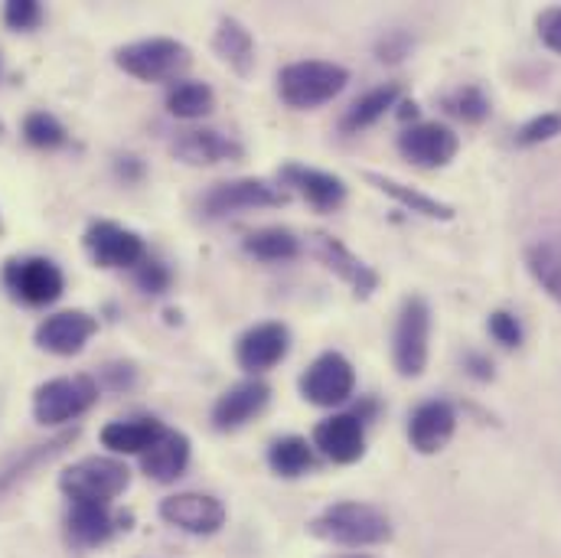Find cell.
<instances>
[{
  "mask_svg": "<svg viewBox=\"0 0 561 558\" xmlns=\"http://www.w3.org/2000/svg\"><path fill=\"white\" fill-rule=\"evenodd\" d=\"M23 138H26V144L39 147V150H56V147H66L69 144L66 128L49 112H30L23 118Z\"/></svg>",
  "mask_w": 561,
  "mask_h": 558,
  "instance_id": "d6a6232c",
  "label": "cell"
},
{
  "mask_svg": "<svg viewBox=\"0 0 561 558\" xmlns=\"http://www.w3.org/2000/svg\"><path fill=\"white\" fill-rule=\"evenodd\" d=\"M463 366L470 369V376H477V379H493V363L486 360V356H480V353H467V360H463Z\"/></svg>",
  "mask_w": 561,
  "mask_h": 558,
  "instance_id": "60d3db41",
  "label": "cell"
},
{
  "mask_svg": "<svg viewBox=\"0 0 561 558\" xmlns=\"http://www.w3.org/2000/svg\"><path fill=\"white\" fill-rule=\"evenodd\" d=\"M0 138H3V122H0Z\"/></svg>",
  "mask_w": 561,
  "mask_h": 558,
  "instance_id": "ee69618b",
  "label": "cell"
},
{
  "mask_svg": "<svg viewBox=\"0 0 561 558\" xmlns=\"http://www.w3.org/2000/svg\"><path fill=\"white\" fill-rule=\"evenodd\" d=\"M105 383L112 386V389H125V386H131L135 383V369L128 366V363H115V366H105Z\"/></svg>",
  "mask_w": 561,
  "mask_h": 558,
  "instance_id": "ab89813d",
  "label": "cell"
},
{
  "mask_svg": "<svg viewBox=\"0 0 561 558\" xmlns=\"http://www.w3.org/2000/svg\"><path fill=\"white\" fill-rule=\"evenodd\" d=\"M356 389V373L350 366L346 356L340 353H323L310 363V369L300 379V392L307 402L320 406V409H333L340 402H346Z\"/></svg>",
  "mask_w": 561,
  "mask_h": 558,
  "instance_id": "9c48e42d",
  "label": "cell"
},
{
  "mask_svg": "<svg viewBox=\"0 0 561 558\" xmlns=\"http://www.w3.org/2000/svg\"><path fill=\"white\" fill-rule=\"evenodd\" d=\"M170 153L190 167H213V163H226V160L229 163L242 160L245 147L219 132H186L170 144Z\"/></svg>",
  "mask_w": 561,
  "mask_h": 558,
  "instance_id": "d6986e66",
  "label": "cell"
},
{
  "mask_svg": "<svg viewBox=\"0 0 561 558\" xmlns=\"http://www.w3.org/2000/svg\"><path fill=\"white\" fill-rule=\"evenodd\" d=\"M457 147L460 140L457 135L447 128V125H437V122H424V125H412L409 132L399 135V150L415 163V167H447L454 157H457Z\"/></svg>",
  "mask_w": 561,
  "mask_h": 558,
  "instance_id": "5bb4252c",
  "label": "cell"
},
{
  "mask_svg": "<svg viewBox=\"0 0 561 558\" xmlns=\"http://www.w3.org/2000/svg\"><path fill=\"white\" fill-rule=\"evenodd\" d=\"M128 520L125 516H115L108 503H72L69 506V516H66V529H69V539L82 549H92V546H102L108 543Z\"/></svg>",
  "mask_w": 561,
  "mask_h": 558,
  "instance_id": "ac0fdd59",
  "label": "cell"
},
{
  "mask_svg": "<svg viewBox=\"0 0 561 558\" xmlns=\"http://www.w3.org/2000/svg\"><path fill=\"white\" fill-rule=\"evenodd\" d=\"M160 516L193 536H213L226 523V506L209 493H176L160 503Z\"/></svg>",
  "mask_w": 561,
  "mask_h": 558,
  "instance_id": "7c38bea8",
  "label": "cell"
},
{
  "mask_svg": "<svg viewBox=\"0 0 561 558\" xmlns=\"http://www.w3.org/2000/svg\"><path fill=\"white\" fill-rule=\"evenodd\" d=\"M115 66L140 82H173L193 66V53L170 36H150L122 46L115 53Z\"/></svg>",
  "mask_w": 561,
  "mask_h": 558,
  "instance_id": "3957f363",
  "label": "cell"
},
{
  "mask_svg": "<svg viewBox=\"0 0 561 558\" xmlns=\"http://www.w3.org/2000/svg\"><path fill=\"white\" fill-rule=\"evenodd\" d=\"M95 330H99V320L92 314H85V310H59V314L46 317L36 327L33 340H36L39 350H46L53 356H76V353L85 350V343L95 337Z\"/></svg>",
  "mask_w": 561,
  "mask_h": 558,
  "instance_id": "8fae6325",
  "label": "cell"
},
{
  "mask_svg": "<svg viewBox=\"0 0 561 558\" xmlns=\"http://www.w3.org/2000/svg\"><path fill=\"white\" fill-rule=\"evenodd\" d=\"M310 533L317 539L336 543V546H379L392 539V523L382 510L369 503H333L327 506L313 523Z\"/></svg>",
  "mask_w": 561,
  "mask_h": 558,
  "instance_id": "6da1fadb",
  "label": "cell"
},
{
  "mask_svg": "<svg viewBox=\"0 0 561 558\" xmlns=\"http://www.w3.org/2000/svg\"><path fill=\"white\" fill-rule=\"evenodd\" d=\"M186 464H190V437L183 431H170V428L157 437V444L147 454H140L144 474L153 477L157 483L176 480L186 470Z\"/></svg>",
  "mask_w": 561,
  "mask_h": 558,
  "instance_id": "7402d4cb",
  "label": "cell"
},
{
  "mask_svg": "<svg viewBox=\"0 0 561 558\" xmlns=\"http://www.w3.org/2000/svg\"><path fill=\"white\" fill-rule=\"evenodd\" d=\"M99 402V383L92 376L49 379L33 392V415L39 424H66L85 415Z\"/></svg>",
  "mask_w": 561,
  "mask_h": 558,
  "instance_id": "5b68a950",
  "label": "cell"
},
{
  "mask_svg": "<svg viewBox=\"0 0 561 558\" xmlns=\"http://www.w3.org/2000/svg\"><path fill=\"white\" fill-rule=\"evenodd\" d=\"M3 23L10 30H36L43 23V7L36 0H10L3 7Z\"/></svg>",
  "mask_w": 561,
  "mask_h": 558,
  "instance_id": "d590c367",
  "label": "cell"
},
{
  "mask_svg": "<svg viewBox=\"0 0 561 558\" xmlns=\"http://www.w3.org/2000/svg\"><path fill=\"white\" fill-rule=\"evenodd\" d=\"M526 265H529V275L542 284V291L561 304V236L539 239L536 246H529Z\"/></svg>",
  "mask_w": 561,
  "mask_h": 558,
  "instance_id": "83f0119b",
  "label": "cell"
},
{
  "mask_svg": "<svg viewBox=\"0 0 561 558\" xmlns=\"http://www.w3.org/2000/svg\"><path fill=\"white\" fill-rule=\"evenodd\" d=\"M135 284H138L144 294L160 297V294H167V291H170L173 275H170V269H167L163 262H157V259H144L138 269H135Z\"/></svg>",
  "mask_w": 561,
  "mask_h": 558,
  "instance_id": "e575fe53",
  "label": "cell"
},
{
  "mask_svg": "<svg viewBox=\"0 0 561 558\" xmlns=\"http://www.w3.org/2000/svg\"><path fill=\"white\" fill-rule=\"evenodd\" d=\"M536 26H539L542 43H546L552 53H559L561 56V7H549V10H542V13H539V20H536Z\"/></svg>",
  "mask_w": 561,
  "mask_h": 558,
  "instance_id": "f35d334b",
  "label": "cell"
},
{
  "mask_svg": "<svg viewBox=\"0 0 561 558\" xmlns=\"http://www.w3.org/2000/svg\"><path fill=\"white\" fill-rule=\"evenodd\" d=\"M399 95H402V89H399V86H379V89L366 92L363 99H356V102L350 105V112L343 115L340 128H343L346 135H356V132H363V128L376 125L389 109H396Z\"/></svg>",
  "mask_w": 561,
  "mask_h": 558,
  "instance_id": "4316f807",
  "label": "cell"
},
{
  "mask_svg": "<svg viewBox=\"0 0 561 558\" xmlns=\"http://www.w3.org/2000/svg\"><path fill=\"white\" fill-rule=\"evenodd\" d=\"M3 287L10 291L13 300H20L26 307H46L62 297L66 278L56 262L26 255V259H10L3 265Z\"/></svg>",
  "mask_w": 561,
  "mask_h": 558,
  "instance_id": "52a82bcc",
  "label": "cell"
},
{
  "mask_svg": "<svg viewBox=\"0 0 561 558\" xmlns=\"http://www.w3.org/2000/svg\"><path fill=\"white\" fill-rule=\"evenodd\" d=\"M399 109H402V112H399L402 118H415V115H419V105H415V102H402Z\"/></svg>",
  "mask_w": 561,
  "mask_h": 558,
  "instance_id": "7bdbcfd3",
  "label": "cell"
},
{
  "mask_svg": "<svg viewBox=\"0 0 561 558\" xmlns=\"http://www.w3.org/2000/svg\"><path fill=\"white\" fill-rule=\"evenodd\" d=\"M280 180L287 186H294L310 206L317 209H336L346 200V183L333 173L313 170V167H300V163H284L280 167Z\"/></svg>",
  "mask_w": 561,
  "mask_h": 558,
  "instance_id": "44dd1931",
  "label": "cell"
},
{
  "mask_svg": "<svg viewBox=\"0 0 561 558\" xmlns=\"http://www.w3.org/2000/svg\"><path fill=\"white\" fill-rule=\"evenodd\" d=\"M490 337H493L500 346L516 350V346H523V323H519L516 314H510V310H493V314H490Z\"/></svg>",
  "mask_w": 561,
  "mask_h": 558,
  "instance_id": "8d00e7d4",
  "label": "cell"
},
{
  "mask_svg": "<svg viewBox=\"0 0 561 558\" xmlns=\"http://www.w3.org/2000/svg\"><path fill=\"white\" fill-rule=\"evenodd\" d=\"M310 249H313V255H317L336 278H343L353 291H356V297H369V294L379 287V275H376L359 255H353L340 239H333V236H327V232H313V236H310Z\"/></svg>",
  "mask_w": 561,
  "mask_h": 558,
  "instance_id": "4fadbf2b",
  "label": "cell"
},
{
  "mask_svg": "<svg viewBox=\"0 0 561 558\" xmlns=\"http://www.w3.org/2000/svg\"><path fill=\"white\" fill-rule=\"evenodd\" d=\"M115 167H118V173H122L125 180H131V183L144 176V163H140L138 157H118V163H115Z\"/></svg>",
  "mask_w": 561,
  "mask_h": 558,
  "instance_id": "b9f144b4",
  "label": "cell"
},
{
  "mask_svg": "<svg viewBox=\"0 0 561 558\" xmlns=\"http://www.w3.org/2000/svg\"><path fill=\"white\" fill-rule=\"evenodd\" d=\"M561 135V115L559 112H546L533 122H526L519 132H516V144L519 147H536V144H546V140L559 138Z\"/></svg>",
  "mask_w": 561,
  "mask_h": 558,
  "instance_id": "836d02e7",
  "label": "cell"
},
{
  "mask_svg": "<svg viewBox=\"0 0 561 558\" xmlns=\"http://www.w3.org/2000/svg\"><path fill=\"white\" fill-rule=\"evenodd\" d=\"M268 464L280 477H300L313 467V451L304 437H280L268 451Z\"/></svg>",
  "mask_w": 561,
  "mask_h": 558,
  "instance_id": "4dcf8cb0",
  "label": "cell"
},
{
  "mask_svg": "<svg viewBox=\"0 0 561 558\" xmlns=\"http://www.w3.org/2000/svg\"><path fill=\"white\" fill-rule=\"evenodd\" d=\"M76 434H79V428L62 431V434H56V437H53V441H46V444H33V447L20 451V457H13V460L0 470V493H3V490H10L16 480H23L30 470H36V467L49 464L53 457H59V454L76 441Z\"/></svg>",
  "mask_w": 561,
  "mask_h": 558,
  "instance_id": "d4e9b609",
  "label": "cell"
},
{
  "mask_svg": "<svg viewBox=\"0 0 561 558\" xmlns=\"http://www.w3.org/2000/svg\"><path fill=\"white\" fill-rule=\"evenodd\" d=\"M213 49L236 76H249L255 66V39L236 16L219 20V30L213 36Z\"/></svg>",
  "mask_w": 561,
  "mask_h": 558,
  "instance_id": "603a6c76",
  "label": "cell"
},
{
  "mask_svg": "<svg viewBox=\"0 0 561 558\" xmlns=\"http://www.w3.org/2000/svg\"><path fill=\"white\" fill-rule=\"evenodd\" d=\"M245 252L262 259V262H287V259L300 255V239L280 226H268V229H259L245 239Z\"/></svg>",
  "mask_w": 561,
  "mask_h": 558,
  "instance_id": "f546056e",
  "label": "cell"
},
{
  "mask_svg": "<svg viewBox=\"0 0 561 558\" xmlns=\"http://www.w3.org/2000/svg\"><path fill=\"white\" fill-rule=\"evenodd\" d=\"M346 82H350V72L343 66L323 62V59H304V62H290L280 69L278 92L284 105L307 112L336 99L346 89Z\"/></svg>",
  "mask_w": 561,
  "mask_h": 558,
  "instance_id": "7a4b0ae2",
  "label": "cell"
},
{
  "mask_svg": "<svg viewBox=\"0 0 561 558\" xmlns=\"http://www.w3.org/2000/svg\"><path fill=\"white\" fill-rule=\"evenodd\" d=\"M272 399V386L262 383V379H245L239 386H232L229 392L219 396L216 409H213V424L219 431H236L242 424L255 419Z\"/></svg>",
  "mask_w": 561,
  "mask_h": 558,
  "instance_id": "2e32d148",
  "label": "cell"
},
{
  "mask_svg": "<svg viewBox=\"0 0 561 558\" xmlns=\"http://www.w3.org/2000/svg\"><path fill=\"white\" fill-rule=\"evenodd\" d=\"M287 350H290V333H287L284 323H259L249 333H242V340L236 346V356H239L242 369L265 373V369L278 366L280 360L287 356Z\"/></svg>",
  "mask_w": 561,
  "mask_h": 558,
  "instance_id": "9a60e30c",
  "label": "cell"
},
{
  "mask_svg": "<svg viewBox=\"0 0 561 558\" xmlns=\"http://www.w3.org/2000/svg\"><path fill=\"white\" fill-rule=\"evenodd\" d=\"M131 483V470L118 457H85L72 464L59 487L69 497V503H115Z\"/></svg>",
  "mask_w": 561,
  "mask_h": 558,
  "instance_id": "277c9868",
  "label": "cell"
},
{
  "mask_svg": "<svg viewBox=\"0 0 561 558\" xmlns=\"http://www.w3.org/2000/svg\"><path fill=\"white\" fill-rule=\"evenodd\" d=\"M167 428L157 419L112 421L102 428V444L115 454H147Z\"/></svg>",
  "mask_w": 561,
  "mask_h": 558,
  "instance_id": "cb8c5ba5",
  "label": "cell"
},
{
  "mask_svg": "<svg viewBox=\"0 0 561 558\" xmlns=\"http://www.w3.org/2000/svg\"><path fill=\"white\" fill-rule=\"evenodd\" d=\"M444 109H447V115L460 118L463 125H480V122L490 118V99H486L483 89H477V86H460V89H454V92L444 99Z\"/></svg>",
  "mask_w": 561,
  "mask_h": 558,
  "instance_id": "1f68e13d",
  "label": "cell"
},
{
  "mask_svg": "<svg viewBox=\"0 0 561 558\" xmlns=\"http://www.w3.org/2000/svg\"><path fill=\"white\" fill-rule=\"evenodd\" d=\"M409 53H412V36H409L405 30H392V33H386V36L379 39V46H376V56H379L382 62H389V66L402 62Z\"/></svg>",
  "mask_w": 561,
  "mask_h": 558,
  "instance_id": "74e56055",
  "label": "cell"
},
{
  "mask_svg": "<svg viewBox=\"0 0 561 558\" xmlns=\"http://www.w3.org/2000/svg\"><path fill=\"white\" fill-rule=\"evenodd\" d=\"M313 444H317L333 464H356V460L366 454V431H363V421L356 419L353 412L320 421L317 431H313Z\"/></svg>",
  "mask_w": 561,
  "mask_h": 558,
  "instance_id": "e0dca14e",
  "label": "cell"
},
{
  "mask_svg": "<svg viewBox=\"0 0 561 558\" xmlns=\"http://www.w3.org/2000/svg\"><path fill=\"white\" fill-rule=\"evenodd\" d=\"M366 180H369L379 193H386V196H392L396 203H402L409 213H419L424 219H440V223L454 219V209H450L447 203H440V200H434V196H424L415 186H405V183H399V180H392V176H382V173H366Z\"/></svg>",
  "mask_w": 561,
  "mask_h": 558,
  "instance_id": "484cf974",
  "label": "cell"
},
{
  "mask_svg": "<svg viewBox=\"0 0 561 558\" xmlns=\"http://www.w3.org/2000/svg\"><path fill=\"white\" fill-rule=\"evenodd\" d=\"M457 428V412L450 402H421L419 409L412 412V421H409V437H412V447L421 451V454H437L450 434Z\"/></svg>",
  "mask_w": 561,
  "mask_h": 558,
  "instance_id": "ffe728a7",
  "label": "cell"
},
{
  "mask_svg": "<svg viewBox=\"0 0 561 558\" xmlns=\"http://www.w3.org/2000/svg\"><path fill=\"white\" fill-rule=\"evenodd\" d=\"M427 337H431V307L427 300L412 294L405 297L392 337V360L402 379H419L427 366Z\"/></svg>",
  "mask_w": 561,
  "mask_h": 558,
  "instance_id": "8992f818",
  "label": "cell"
},
{
  "mask_svg": "<svg viewBox=\"0 0 561 558\" xmlns=\"http://www.w3.org/2000/svg\"><path fill=\"white\" fill-rule=\"evenodd\" d=\"M82 242H85L89 255L95 259V265H102V269H138L147 259L144 239L138 232H131L118 223H108V219H95L85 229Z\"/></svg>",
  "mask_w": 561,
  "mask_h": 558,
  "instance_id": "30bf717a",
  "label": "cell"
},
{
  "mask_svg": "<svg viewBox=\"0 0 561 558\" xmlns=\"http://www.w3.org/2000/svg\"><path fill=\"white\" fill-rule=\"evenodd\" d=\"M216 105V95L206 82H176L167 92V112L173 118L193 122V118H206Z\"/></svg>",
  "mask_w": 561,
  "mask_h": 558,
  "instance_id": "f1b7e54d",
  "label": "cell"
},
{
  "mask_svg": "<svg viewBox=\"0 0 561 558\" xmlns=\"http://www.w3.org/2000/svg\"><path fill=\"white\" fill-rule=\"evenodd\" d=\"M284 203H287V193L268 186L265 180H229V183H216L199 200V209L206 219H226L232 213L272 209V206H284Z\"/></svg>",
  "mask_w": 561,
  "mask_h": 558,
  "instance_id": "ba28073f",
  "label": "cell"
}]
</instances>
